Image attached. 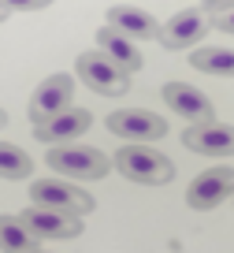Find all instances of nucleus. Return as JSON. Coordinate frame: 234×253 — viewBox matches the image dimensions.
Instances as JSON below:
<instances>
[{
    "label": "nucleus",
    "instance_id": "obj_2",
    "mask_svg": "<svg viewBox=\"0 0 234 253\" xmlns=\"http://www.w3.org/2000/svg\"><path fill=\"white\" fill-rule=\"evenodd\" d=\"M45 164L56 175H67V179H104L112 171V157L93 145H52L45 153Z\"/></svg>",
    "mask_w": 234,
    "mask_h": 253
},
{
    "label": "nucleus",
    "instance_id": "obj_23",
    "mask_svg": "<svg viewBox=\"0 0 234 253\" xmlns=\"http://www.w3.org/2000/svg\"><path fill=\"white\" fill-rule=\"evenodd\" d=\"M41 253H45V250H41Z\"/></svg>",
    "mask_w": 234,
    "mask_h": 253
},
{
    "label": "nucleus",
    "instance_id": "obj_13",
    "mask_svg": "<svg viewBox=\"0 0 234 253\" xmlns=\"http://www.w3.org/2000/svg\"><path fill=\"white\" fill-rule=\"evenodd\" d=\"M97 52L108 56L119 71H126V75L141 71V63H145V60H141V52H138V45H134L126 34L112 30V26H101V30H97Z\"/></svg>",
    "mask_w": 234,
    "mask_h": 253
},
{
    "label": "nucleus",
    "instance_id": "obj_5",
    "mask_svg": "<svg viewBox=\"0 0 234 253\" xmlns=\"http://www.w3.org/2000/svg\"><path fill=\"white\" fill-rule=\"evenodd\" d=\"M231 194H234V168L219 164V168L201 171L186 186V205L194 209V212H212V209H219Z\"/></svg>",
    "mask_w": 234,
    "mask_h": 253
},
{
    "label": "nucleus",
    "instance_id": "obj_1",
    "mask_svg": "<svg viewBox=\"0 0 234 253\" xmlns=\"http://www.w3.org/2000/svg\"><path fill=\"white\" fill-rule=\"evenodd\" d=\"M112 168L119 175H126L130 182H145V186H164L175 179V164L171 157L149 149V145H123L112 157Z\"/></svg>",
    "mask_w": 234,
    "mask_h": 253
},
{
    "label": "nucleus",
    "instance_id": "obj_18",
    "mask_svg": "<svg viewBox=\"0 0 234 253\" xmlns=\"http://www.w3.org/2000/svg\"><path fill=\"white\" fill-rule=\"evenodd\" d=\"M52 0H0V11H41V8H48Z\"/></svg>",
    "mask_w": 234,
    "mask_h": 253
},
{
    "label": "nucleus",
    "instance_id": "obj_9",
    "mask_svg": "<svg viewBox=\"0 0 234 253\" xmlns=\"http://www.w3.org/2000/svg\"><path fill=\"white\" fill-rule=\"evenodd\" d=\"M71 101H75V79H71L67 71L48 75V79L34 89V97H30V123L52 119L56 112L71 108Z\"/></svg>",
    "mask_w": 234,
    "mask_h": 253
},
{
    "label": "nucleus",
    "instance_id": "obj_14",
    "mask_svg": "<svg viewBox=\"0 0 234 253\" xmlns=\"http://www.w3.org/2000/svg\"><path fill=\"white\" fill-rule=\"evenodd\" d=\"M112 30L126 34V38H138V41H156V34H160V23H156L149 11L141 8H130V4H116V8H108V23Z\"/></svg>",
    "mask_w": 234,
    "mask_h": 253
},
{
    "label": "nucleus",
    "instance_id": "obj_15",
    "mask_svg": "<svg viewBox=\"0 0 234 253\" xmlns=\"http://www.w3.org/2000/svg\"><path fill=\"white\" fill-rule=\"evenodd\" d=\"M190 63L204 75H219V79H234V48L223 45H201L190 52Z\"/></svg>",
    "mask_w": 234,
    "mask_h": 253
},
{
    "label": "nucleus",
    "instance_id": "obj_19",
    "mask_svg": "<svg viewBox=\"0 0 234 253\" xmlns=\"http://www.w3.org/2000/svg\"><path fill=\"white\" fill-rule=\"evenodd\" d=\"M234 8V0H201V11H204V15H223V11H231Z\"/></svg>",
    "mask_w": 234,
    "mask_h": 253
},
{
    "label": "nucleus",
    "instance_id": "obj_17",
    "mask_svg": "<svg viewBox=\"0 0 234 253\" xmlns=\"http://www.w3.org/2000/svg\"><path fill=\"white\" fill-rule=\"evenodd\" d=\"M34 175V157L11 142H0V179H30Z\"/></svg>",
    "mask_w": 234,
    "mask_h": 253
},
{
    "label": "nucleus",
    "instance_id": "obj_12",
    "mask_svg": "<svg viewBox=\"0 0 234 253\" xmlns=\"http://www.w3.org/2000/svg\"><path fill=\"white\" fill-rule=\"evenodd\" d=\"M164 104H171V112H179L190 123H212L216 119V104L204 89L190 86V82H167L164 86Z\"/></svg>",
    "mask_w": 234,
    "mask_h": 253
},
{
    "label": "nucleus",
    "instance_id": "obj_8",
    "mask_svg": "<svg viewBox=\"0 0 234 253\" xmlns=\"http://www.w3.org/2000/svg\"><path fill=\"white\" fill-rule=\"evenodd\" d=\"M208 30H212V19L204 15L201 8H182V11H175V15L160 26L156 41H160L164 48H190V45H197Z\"/></svg>",
    "mask_w": 234,
    "mask_h": 253
},
{
    "label": "nucleus",
    "instance_id": "obj_16",
    "mask_svg": "<svg viewBox=\"0 0 234 253\" xmlns=\"http://www.w3.org/2000/svg\"><path fill=\"white\" fill-rule=\"evenodd\" d=\"M0 250L4 253H41V242L23 227L19 216L0 212Z\"/></svg>",
    "mask_w": 234,
    "mask_h": 253
},
{
    "label": "nucleus",
    "instance_id": "obj_4",
    "mask_svg": "<svg viewBox=\"0 0 234 253\" xmlns=\"http://www.w3.org/2000/svg\"><path fill=\"white\" fill-rule=\"evenodd\" d=\"M75 75L101 97H123L126 89H130V75L119 71L116 63H112L108 56H101L97 48H89V52H82L75 60Z\"/></svg>",
    "mask_w": 234,
    "mask_h": 253
},
{
    "label": "nucleus",
    "instance_id": "obj_10",
    "mask_svg": "<svg viewBox=\"0 0 234 253\" xmlns=\"http://www.w3.org/2000/svg\"><path fill=\"white\" fill-rule=\"evenodd\" d=\"M89 126H93V112L89 108H63V112H56L52 119L34 123V138L45 142V145H67V142H75L78 134H86Z\"/></svg>",
    "mask_w": 234,
    "mask_h": 253
},
{
    "label": "nucleus",
    "instance_id": "obj_11",
    "mask_svg": "<svg viewBox=\"0 0 234 253\" xmlns=\"http://www.w3.org/2000/svg\"><path fill=\"white\" fill-rule=\"evenodd\" d=\"M182 145L201 157H234V126L231 123H190L182 130Z\"/></svg>",
    "mask_w": 234,
    "mask_h": 253
},
{
    "label": "nucleus",
    "instance_id": "obj_20",
    "mask_svg": "<svg viewBox=\"0 0 234 253\" xmlns=\"http://www.w3.org/2000/svg\"><path fill=\"white\" fill-rule=\"evenodd\" d=\"M212 26H216V30H223V34H234V8L223 11V15H212Z\"/></svg>",
    "mask_w": 234,
    "mask_h": 253
},
{
    "label": "nucleus",
    "instance_id": "obj_24",
    "mask_svg": "<svg viewBox=\"0 0 234 253\" xmlns=\"http://www.w3.org/2000/svg\"><path fill=\"white\" fill-rule=\"evenodd\" d=\"M231 198H234V194H231Z\"/></svg>",
    "mask_w": 234,
    "mask_h": 253
},
{
    "label": "nucleus",
    "instance_id": "obj_6",
    "mask_svg": "<svg viewBox=\"0 0 234 253\" xmlns=\"http://www.w3.org/2000/svg\"><path fill=\"white\" fill-rule=\"evenodd\" d=\"M104 123H108L112 134L126 138L130 145H145V142H160V138H167V119L156 116V112H145V108L112 112Z\"/></svg>",
    "mask_w": 234,
    "mask_h": 253
},
{
    "label": "nucleus",
    "instance_id": "obj_3",
    "mask_svg": "<svg viewBox=\"0 0 234 253\" xmlns=\"http://www.w3.org/2000/svg\"><path fill=\"white\" fill-rule=\"evenodd\" d=\"M30 198H34V205L56 209V212H67V216H86V212H93V205H97L93 194H86L82 186L63 182V179H34Z\"/></svg>",
    "mask_w": 234,
    "mask_h": 253
},
{
    "label": "nucleus",
    "instance_id": "obj_21",
    "mask_svg": "<svg viewBox=\"0 0 234 253\" xmlns=\"http://www.w3.org/2000/svg\"><path fill=\"white\" fill-rule=\"evenodd\" d=\"M4 126H8V112L0 108V130H4Z\"/></svg>",
    "mask_w": 234,
    "mask_h": 253
},
{
    "label": "nucleus",
    "instance_id": "obj_22",
    "mask_svg": "<svg viewBox=\"0 0 234 253\" xmlns=\"http://www.w3.org/2000/svg\"><path fill=\"white\" fill-rule=\"evenodd\" d=\"M4 19H8V11H0V23H4Z\"/></svg>",
    "mask_w": 234,
    "mask_h": 253
},
{
    "label": "nucleus",
    "instance_id": "obj_7",
    "mask_svg": "<svg viewBox=\"0 0 234 253\" xmlns=\"http://www.w3.org/2000/svg\"><path fill=\"white\" fill-rule=\"evenodd\" d=\"M23 220V227L30 231L34 238H78L82 235V216H67V212H56V209H41V205H30L23 212H15Z\"/></svg>",
    "mask_w": 234,
    "mask_h": 253
}]
</instances>
